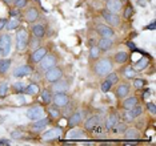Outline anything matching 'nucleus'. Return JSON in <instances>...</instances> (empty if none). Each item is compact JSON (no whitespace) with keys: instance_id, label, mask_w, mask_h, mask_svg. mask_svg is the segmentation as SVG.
I'll return each instance as SVG.
<instances>
[{"instance_id":"f8f14e48","label":"nucleus","mask_w":156,"mask_h":146,"mask_svg":"<svg viewBox=\"0 0 156 146\" xmlns=\"http://www.w3.org/2000/svg\"><path fill=\"white\" fill-rule=\"evenodd\" d=\"M47 53H48V51H47V48H44V47H39L36 49H34V52L31 53V56H30V61L32 64H39V61H40Z\"/></svg>"},{"instance_id":"09e8293b","label":"nucleus","mask_w":156,"mask_h":146,"mask_svg":"<svg viewBox=\"0 0 156 146\" xmlns=\"http://www.w3.org/2000/svg\"><path fill=\"white\" fill-rule=\"evenodd\" d=\"M23 134H22V131H13L12 133V138H20Z\"/></svg>"},{"instance_id":"1a4fd4ad","label":"nucleus","mask_w":156,"mask_h":146,"mask_svg":"<svg viewBox=\"0 0 156 146\" xmlns=\"http://www.w3.org/2000/svg\"><path fill=\"white\" fill-rule=\"evenodd\" d=\"M52 102L55 104L56 108H66L69 102V98L67 93H55L54 97H52Z\"/></svg>"},{"instance_id":"cd10ccee","label":"nucleus","mask_w":156,"mask_h":146,"mask_svg":"<svg viewBox=\"0 0 156 146\" xmlns=\"http://www.w3.org/2000/svg\"><path fill=\"white\" fill-rule=\"evenodd\" d=\"M148 64H150V59L141 57L140 60H137V61L135 63L133 69H135V70H143V69H145V68L148 66Z\"/></svg>"},{"instance_id":"4d7b16f0","label":"nucleus","mask_w":156,"mask_h":146,"mask_svg":"<svg viewBox=\"0 0 156 146\" xmlns=\"http://www.w3.org/2000/svg\"><path fill=\"white\" fill-rule=\"evenodd\" d=\"M101 2H104V0H101Z\"/></svg>"},{"instance_id":"5fc2aeb1","label":"nucleus","mask_w":156,"mask_h":146,"mask_svg":"<svg viewBox=\"0 0 156 146\" xmlns=\"http://www.w3.org/2000/svg\"><path fill=\"white\" fill-rule=\"evenodd\" d=\"M148 94H150V90H148V89H147V90H144L143 97H144V98H145V97H148Z\"/></svg>"},{"instance_id":"37998d69","label":"nucleus","mask_w":156,"mask_h":146,"mask_svg":"<svg viewBox=\"0 0 156 146\" xmlns=\"http://www.w3.org/2000/svg\"><path fill=\"white\" fill-rule=\"evenodd\" d=\"M7 90H8V84L3 83L2 85H0V97H5Z\"/></svg>"},{"instance_id":"aec40b11","label":"nucleus","mask_w":156,"mask_h":146,"mask_svg":"<svg viewBox=\"0 0 156 146\" xmlns=\"http://www.w3.org/2000/svg\"><path fill=\"white\" fill-rule=\"evenodd\" d=\"M139 104V100H137L136 96H131V97H126L124 98V101H123V109L124 110H129V109H132L135 105H137Z\"/></svg>"},{"instance_id":"9d476101","label":"nucleus","mask_w":156,"mask_h":146,"mask_svg":"<svg viewBox=\"0 0 156 146\" xmlns=\"http://www.w3.org/2000/svg\"><path fill=\"white\" fill-rule=\"evenodd\" d=\"M62 134H63V129H62V127H52L51 130L43 133L41 140H43V141H54V140H58V138H60Z\"/></svg>"},{"instance_id":"0eeeda50","label":"nucleus","mask_w":156,"mask_h":146,"mask_svg":"<svg viewBox=\"0 0 156 146\" xmlns=\"http://www.w3.org/2000/svg\"><path fill=\"white\" fill-rule=\"evenodd\" d=\"M44 113H45V110H44L43 106L35 105V106H32V108L28 109L27 117H28V120H31V121H37V120L43 118V117H44Z\"/></svg>"},{"instance_id":"2eb2a0df","label":"nucleus","mask_w":156,"mask_h":146,"mask_svg":"<svg viewBox=\"0 0 156 146\" xmlns=\"http://www.w3.org/2000/svg\"><path fill=\"white\" fill-rule=\"evenodd\" d=\"M48 124H49V120L45 118V117H43V118H40L37 121H34L31 129H32V131H35V133H40L41 130H44L45 127L48 126Z\"/></svg>"},{"instance_id":"c03bdc74","label":"nucleus","mask_w":156,"mask_h":146,"mask_svg":"<svg viewBox=\"0 0 156 146\" xmlns=\"http://www.w3.org/2000/svg\"><path fill=\"white\" fill-rule=\"evenodd\" d=\"M40 39H36V37H32V40H30L28 41V44L31 42V48H34V49H36V48H39L40 47Z\"/></svg>"},{"instance_id":"412c9836","label":"nucleus","mask_w":156,"mask_h":146,"mask_svg":"<svg viewBox=\"0 0 156 146\" xmlns=\"http://www.w3.org/2000/svg\"><path fill=\"white\" fill-rule=\"evenodd\" d=\"M98 48L100 49V51H109V49L112 48L113 42H112V39H105V37H100V40L96 42Z\"/></svg>"},{"instance_id":"6e6d98bb","label":"nucleus","mask_w":156,"mask_h":146,"mask_svg":"<svg viewBox=\"0 0 156 146\" xmlns=\"http://www.w3.org/2000/svg\"><path fill=\"white\" fill-rule=\"evenodd\" d=\"M3 2H4V3H7V4H11V3L13 2V0H3Z\"/></svg>"},{"instance_id":"6e6552de","label":"nucleus","mask_w":156,"mask_h":146,"mask_svg":"<svg viewBox=\"0 0 156 146\" xmlns=\"http://www.w3.org/2000/svg\"><path fill=\"white\" fill-rule=\"evenodd\" d=\"M96 32L100 37H105V39H113V36H115L113 28L107 25V24H99L96 27Z\"/></svg>"},{"instance_id":"de8ad7c7","label":"nucleus","mask_w":156,"mask_h":146,"mask_svg":"<svg viewBox=\"0 0 156 146\" xmlns=\"http://www.w3.org/2000/svg\"><path fill=\"white\" fill-rule=\"evenodd\" d=\"M7 21H8L7 19H0V31H2L3 28H4V27L7 25Z\"/></svg>"},{"instance_id":"b1692460","label":"nucleus","mask_w":156,"mask_h":146,"mask_svg":"<svg viewBox=\"0 0 156 146\" xmlns=\"http://www.w3.org/2000/svg\"><path fill=\"white\" fill-rule=\"evenodd\" d=\"M81 120H83V112L77 110V112H75L72 116L69 117V121H68L69 127H73V126L79 125V124L81 122Z\"/></svg>"},{"instance_id":"423d86ee","label":"nucleus","mask_w":156,"mask_h":146,"mask_svg":"<svg viewBox=\"0 0 156 146\" xmlns=\"http://www.w3.org/2000/svg\"><path fill=\"white\" fill-rule=\"evenodd\" d=\"M101 16H103V19H104L105 23H107V25L115 27V28H118L120 25V16H119V13H111V12H108V11H103Z\"/></svg>"},{"instance_id":"7ed1b4c3","label":"nucleus","mask_w":156,"mask_h":146,"mask_svg":"<svg viewBox=\"0 0 156 146\" xmlns=\"http://www.w3.org/2000/svg\"><path fill=\"white\" fill-rule=\"evenodd\" d=\"M11 36L8 33L0 35V56L2 57H7L11 52Z\"/></svg>"},{"instance_id":"a211bd4d","label":"nucleus","mask_w":156,"mask_h":146,"mask_svg":"<svg viewBox=\"0 0 156 146\" xmlns=\"http://www.w3.org/2000/svg\"><path fill=\"white\" fill-rule=\"evenodd\" d=\"M24 19H26L27 23H34V21H36L39 19V11H37V8H35V7L28 8L26 11V13H24Z\"/></svg>"},{"instance_id":"864d4df0","label":"nucleus","mask_w":156,"mask_h":146,"mask_svg":"<svg viewBox=\"0 0 156 146\" xmlns=\"http://www.w3.org/2000/svg\"><path fill=\"white\" fill-rule=\"evenodd\" d=\"M94 45H96V41L92 40V39H90V47H94Z\"/></svg>"},{"instance_id":"72a5a7b5","label":"nucleus","mask_w":156,"mask_h":146,"mask_svg":"<svg viewBox=\"0 0 156 146\" xmlns=\"http://www.w3.org/2000/svg\"><path fill=\"white\" fill-rule=\"evenodd\" d=\"M105 80L109 81V83L112 84V87H113V85H116L119 83V74L115 73V72H109L107 76H105Z\"/></svg>"},{"instance_id":"49530a36","label":"nucleus","mask_w":156,"mask_h":146,"mask_svg":"<svg viewBox=\"0 0 156 146\" xmlns=\"http://www.w3.org/2000/svg\"><path fill=\"white\" fill-rule=\"evenodd\" d=\"M9 15H11L12 17H20V11L17 9V8H13V9H11Z\"/></svg>"},{"instance_id":"a18cd8bd","label":"nucleus","mask_w":156,"mask_h":146,"mask_svg":"<svg viewBox=\"0 0 156 146\" xmlns=\"http://www.w3.org/2000/svg\"><path fill=\"white\" fill-rule=\"evenodd\" d=\"M147 109L151 112L152 116L156 114V108H155V104H154V102H147Z\"/></svg>"},{"instance_id":"c85d7f7f","label":"nucleus","mask_w":156,"mask_h":146,"mask_svg":"<svg viewBox=\"0 0 156 146\" xmlns=\"http://www.w3.org/2000/svg\"><path fill=\"white\" fill-rule=\"evenodd\" d=\"M128 113H129V116H131V118L135 120L136 117H140L141 116V113H143V108L137 104V105H135L132 109H129L128 110Z\"/></svg>"},{"instance_id":"f03ea898","label":"nucleus","mask_w":156,"mask_h":146,"mask_svg":"<svg viewBox=\"0 0 156 146\" xmlns=\"http://www.w3.org/2000/svg\"><path fill=\"white\" fill-rule=\"evenodd\" d=\"M28 41H30V37H28V32L27 29H17L16 32V48L17 51H24L28 47Z\"/></svg>"},{"instance_id":"8fccbe9b","label":"nucleus","mask_w":156,"mask_h":146,"mask_svg":"<svg viewBox=\"0 0 156 146\" xmlns=\"http://www.w3.org/2000/svg\"><path fill=\"white\" fill-rule=\"evenodd\" d=\"M11 141L9 140H5V138H0V145H9Z\"/></svg>"},{"instance_id":"39448f33","label":"nucleus","mask_w":156,"mask_h":146,"mask_svg":"<svg viewBox=\"0 0 156 146\" xmlns=\"http://www.w3.org/2000/svg\"><path fill=\"white\" fill-rule=\"evenodd\" d=\"M62 77H63V70L59 66H54V68L45 70L44 74V78L47 83H56L58 80H62Z\"/></svg>"},{"instance_id":"4be33fe9","label":"nucleus","mask_w":156,"mask_h":146,"mask_svg":"<svg viewBox=\"0 0 156 146\" xmlns=\"http://www.w3.org/2000/svg\"><path fill=\"white\" fill-rule=\"evenodd\" d=\"M124 137L128 141H136L140 138V133L135 127H128V129H126V131H124Z\"/></svg>"},{"instance_id":"58836bf2","label":"nucleus","mask_w":156,"mask_h":146,"mask_svg":"<svg viewBox=\"0 0 156 146\" xmlns=\"http://www.w3.org/2000/svg\"><path fill=\"white\" fill-rule=\"evenodd\" d=\"M12 4L15 5V8L20 9V8H24V7H27V4H28V0H13Z\"/></svg>"},{"instance_id":"bb28decb","label":"nucleus","mask_w":156,"mask_h":146,"mask_svg":"<svg viewBox=\"0 0 156 146\" xmlns=\"http://www.w3.org/2000/svg\"><path fill=\"white\" fill-rule=\"evenodd\" d=\"M122 73L127 80H133V78L136 77V70H135L132 66H124L122 69Z\"/></svg>"},{"instance_id":"79ce46f5","label":"nucleus","mask_w":156,"mask_h":146,"mask_svg":"<svg viewBox=\"0 0 156 146\" xmlns=\"http://www.w3.org/2000/svg\"><path fill=\"white\" fill-rule=\"evenodd\" d=\"M48 113H49V116L52 117L54 120H58L59 117H60V112H59V108H49L48 109Z\"/></svg>"},{"instance_id":"2f4dec72","label":"nucleus","mask_w":156,"mask_h":146,"mask_svg":"<svg viewBox=\"0 0 156 146\" xmlns=\"http://www.w3.org/2000/svg\"><path fill=\"white\" fill-rule=\"evenodd\" d=\"M19 25H20V19H17V17H12L11 20L7 21L5 28L8 31H12V29H16V28H19Z\"/></svg>"},{"instance_id":"dca6fc26","label":"nucleus","mask_w":156,"mask_h":146,"mask_svg":"<svg viewBox=\"0 0 156 146\" xmlns=\"http://www.w3.org/2000/svg\"><path fill=\"white\" fill-rule=\"evenodd\" d=\"M86 138V131L80 129H71L68 133L66 134V140H84Z\"/></svg>"},{"instance_id":"4c0bfd02","label":"nucleus","mask_w":156,"mask_h":146,"mask_svg":"<svg viewBox=\"0 0 156 146\" xmlns=\"http://www.w3.org/2000/svg\"><path fill=\"white\" fill-rule=\"evenodd\" d=\"M13 90L16 92V93H24V89H26V84L22 83V81H19V83H15L12 85Z\"/></svg>"},{"instance_id":"7c9ffc66","label":"nucleus","mask_w":156,"mask_h":146,"mask_svg":"<svg viewBox=\"0 0 156 146\" xmlns=\"http://www.w3.org/2000/svg\"><path fill=\"white\" fill-rule=\"evenodd\" d=\"M52 97H54L52 90H49V89H44V90H41V100H43L44 104H51Z\"/></svg>"},{"instance_id":"473e14b6","label":"nucleus","mask_w":156,"mask_h":146,"mask_svg":"<svg viewBox=\"0 0 156 146\" xmlns=\"http://www.w3.org/2000/svg\"><path fill=\"white\" fill-rule=\"evenodd\" d=\"M128 60V53L127 52H118L115 55V61L119 64H124Z\"/></svg>"},{"instance_id":"c756f323","label":"nucleus","mask_w":156,"mask_h":146,"mask_svg":"<svg viewBox=\"0 0 156 146\" xmlns=\"http://www.w3.org/2000/svg\"><path fill=\"white\" fill-rule=\"evenodd\" d=\"M9 66H11V60H9V59L3 57L2 60H0V73H2V74L8 72Z\"/></svg>"},{"instance_id":"5701e85b","label":"nucleus","mask_w":156,"mask_h":146,"mask_svg":"<svg viewBox=\"0 0 156 146\" xmlns=\"http://www.w3.org/2000/svg\"><path fill=\"white\" fill-rule=\"evenodd\" d=\"M101 120V117H99V116H92L90 117L87 121H86V124H84V129H86L87 131H92L94 130V127L98 125V122Z\"/></svg>"},{"instance_id":"f3484780","label":"nucleus","mask_w":156,"mask_h":146,"mask_svg":"<svg viewBox=\"0 0 156 146\" xmlns=\"http://www.w3.org/2000/svg\"><path fill=\"white\" fill-rule=\"evenodd\" d=\"M68 83L67 81H60L58 80L56 83H54V85H52L51 90L55 92V93H67V90H68Z\"/></svg>"},{"instance_id":"ea45409f","label":"nucleus","mask_w":156,"mask_h":146,"mask_svg":"<svg viewBox=\"0 0 156 146\" xmlns=\"http://www.w3.org/2000/svg\"><path fill=\"white\" fill-rule=\"evenodd\" d=\"M111 88H112V84L104 78V81H103V83L100 84V89H101V92L107 93V92H109V89H111Z\"/></svg>"},{"instance_id":"20e7f679","label":"nucleus","mask_w":156,"mask_h":146,"mask_svg":"<svg viewBox=\"0 0 156 146\" xmlns=\"http://www.w3.org/2000/svg\"><path fill=\"white\" fill-rule=\"evenodd\" d=\"M39 65H40V69L48 70V69L58 65V57H56V55H54V53H47V55L39 61Z\"/></svg>"},{"instance_id":"a19ab883","label":"nucleus","mask_w":156,"mask_h":146,"mask_svg":"<svg viewBox=\"0 0 156 146\" xmlns=\"http://www.w3.org/2000/svg\"><path fill=\"white\" fill-rule=\"evenodd\" d=\"M132 15H133V8H132V5L128 4L126 7V9H124V12H123V17L124 19H129Z\"/></svg>"},{"instance_id":"c9c22d12","label":"nucleus","mask_w":156,"mask_h":146,"mask_svg":"<svg viewBox=\"0 0 156 146\" xmlns=\"http://www.w3.org/2000/svg\"><path fill=\"white\" fill-rule=\"evenodd\" d=\"M126 129H127V125H126V122H118L115 126L112 127V131L113 133H124L126 131Z\"/></svg>"},{"instance_id":"6ab92c4d","label":"nucleus","mask_w":156,"mask_h":146,"mask_svg":"<svg viewBox=\"0 0 156 146\" xmlns=\"http://www.w3.org/2000/svg\"><path fill=\"white\" fill-rule=\"evenodd\" d=\"M47 33V29H45L44 24H35L32 27V36L36 39H43Z\"/></svg>"},{"instance_id":"9b49d317","label":"nucleus","mask_w":156,"mask_h":146,"mask_svg":"<svg viewBox=\"0 0 156 146\" xmlns=\"http://www.w3.org/2000/svg\"><path fill=\"white\" fill-rule=\"evenodd\" d=\"M123 9L122 0H105V11L111 13H119Z\"/></svg>"},{"instance_id":"f704fd0d","label":"nucleus","mask_w":156,"mask_h":146,"mask_svg":"<svg viewBox=\"0 0 156 146\" xmlns=\"http://www.w3.org/2000/svg\"><path fill=\"white\" fill-rule=\"evenodd\" d=\"M100 49L98 48V45H94V47H91L90 49V59L91 60H98L99 56H100Z\"/></svg>"},{"instance_id":"603ef678","label":"nucleus","mask_w":156,"mask_h":146,"mask_svg":"<svg viewBox=\"0 0 156 146\" xmlns=\"http://www.w3.org/2000/svg\"><path fill=\"white\" fill-rule=\"evenodd\" d=\"M127 45H128V47L131 48V49H132V51H135V49H136V47H135V44H132V42H127Z\"/></svg>"},{"instance_id":"393cba45","label":"nucleus","mask_w":156,"mask_h":146,"mask_svg":"<svg viewBox=\"0 0 156 146\" xmlns=\"http://www.w3.org/2000/svg\"><path fill=\"white\" fill-rule=\"evenodd\" d=\"M118 122H119V114L118 113H112V114L108 116L107 122H105V127H107V129H112Z\"/></svg>"},{"instance_id":"e433bc0d","label":"nucleus","mask_w":156,"mask_h":146,"mask_svg":"<svg viewBox=\"0 0 156 146\" xmlns=\"http://www.w3.org/2000/svg\"><path fill=\"white\" fill-rule=\"evenodd\" d=\"M145 85H147V81L143 80V78H133V87L136 89H143Z\"/></svg>"},{"instance_id":"a878e982","label":"nucleus","mask_w":156,"mask_h":146,"mask_svg":"<svg viewBox=\"0 0 156 146\" xmlns=\"http://www.w3.org/2000/svg\"><path fill=\"white\" fill-rule=\"evenodd\" d=\"M39 90H40V88H39L37 84L35 83H30L28 85H26V89H24V93L30 94V96H35L39 93Z\"/></svg>"},{"instance_id":"f257e3e1","label":"nucleus","mask_w":156,"mask_h":146,"mask_svg":"<svg viewBox=\"0 0 156 146\" xmlns=\"http://www.w3.org/2000/svg\"><path fill=\"white\" fill-rule=\"evenodd\" d=\"M112 69H113V64L111 59H100L94 65V72L99 77H105L109 72H112Z\"/></svg>"},{"instance_id":"4468645a","label":"nucleus","mask_w":156,"mask_h":146,"mask_svg":"<svg viewBox=\"0 0 156 146\" xmlns=\"http://www.w3.org/2000/svg\"><path fill=\"white\" fill-rule=\"evenodd\" d=\"M32 72H34V68L31 65H20L13 69L12 76L19 78V77H24V76H30Z\"/></svg>"},{"instance_id":"3c124183","label":"nucleus","mask_w":156,"mask_h":146,"mask_svg":"<svg viewBox=\"0 0 156 146\" xmlns=\"http://www.w3.org/2000/svg\"><path fill=\"white\" fill-rule=\"evenodd\" d=\"M145 29H155V21H152V23L150 24V25L145 27Z\"/></svg>"},{"instance_id":"ddd939ff","label":"nucleus","mask_w":156,"mask_h":146,"mask_svg":"<svg viewBox=\"0 0 156 146\" xmlns=\"http://www.w3.org/2000/svg\"><path fill=\"white\" fill-rule=\"evenodd\" d=\"M119 85L116 87V97L118 98H126V96L129 94L131 92V84L127 83V81H123V83H118Z\"/></svg>"}]
</instances>
